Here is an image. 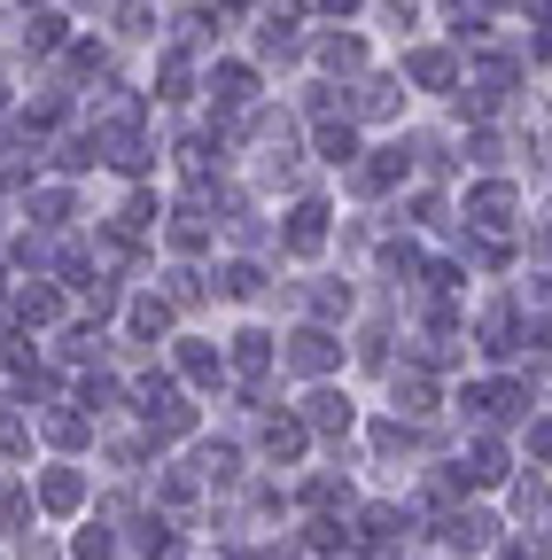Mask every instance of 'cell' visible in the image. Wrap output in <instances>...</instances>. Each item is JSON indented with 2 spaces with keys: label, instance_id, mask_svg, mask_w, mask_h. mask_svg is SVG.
<instances>
[{
  "label": "cell",
  "instance_id": "6da1fadb",
  "mask_svg": "<svg viewBox=\"0 0 552 560\" xmlns=\"http://www.w3.org/2000/svg\"><path fill=\"white\" fill-rule=\"evenodd\" d=\"M281 359H289L296 374H312V382H327V374L342 366V342H334V327H319V319H312V327H296V335L281 342Z\"/></svg>",
  "mask_w": 552,
  "mask_h": 560
},
{
  "label": "cell",
  "instance_id": "7a4b0ae2",
  "mask_svg": "<svg viewBox=\"0 0 552 560\" xmlns=\"http://www.w3.org/2000/svg\"><path fill=\"white\" fill-rule=\"evenodd\" d=\"M529 397L514 389V382H474V389H459V412L474 420V429H498V420H514Z\"/></svg>",
  "mask_w": 552,
  "mask_h": 560
},
{
  "label": "cell",
  "instance_id": "3957f363",
  "mask_svg": "<svg viewBox=\"0 0 552 560\" xmlns=\"http://www.w3.org/2000/svg\"><path fill=\"white\" fill-rule=\"evenodd\" d=\"M467 226H474V234H506V226H514V187H506V179L467 187Z\"/></svg>",
  "mask_w": 552,
  "mask_h": 560
},
{
  "label": "cell",
  "instance_id": "277c9868",
  "mask_svg": "<svg viewBox=\"0 0 552 560\" xmlns=\"http://www.w3.org/2000/svg\"><path fill=\"white\" fill-rule=\"evenodd\" d=\"M327 249V202H296L281 219V257H319Z\"/></svg>",
  "mask_w": 552,
  "mask_h": 560
},
{
  "label": "cell",
  "instance_id": "5b68a950",
  "mask_svg": "<svg viewBox=\"0 0 552 560\" xmlns=\"http://www.w3.org/2000/svg\"><path fill=\"white\" fill-rule=\"evenodd\" d=\"M179 350H172V359H179V374L195 382V389H219L226 382V350L219 342H202V335H172Z\"/></svg>",
  "mask_w": 552,
  "mask_h": 560
},
{
  "label": "cell",
  "instance_id": "8992f818",
  "mask_svg": "<svg viewBox=\"0 0 552 560\" xmlns=\"http://www.w3.org/2000/svg\"><path fill=\"white\" fill-rule=\"evenodd\" d=\"M296 420H304L312 436H334V429H351V420H359V405L342 397V389H312V397L296 405Z\"/></svg>",
  "mask_w": 552,
  "mask_h": 560
},
{
  "label": "cell",
  "instance_id": "52a82bcc",
  "mask_svg": "<svg viewBox=\"0 0 552 560\" xmlns=\"http://www.w3.org/2000/svg\"><path fill=\"white\" fill-rule=\"evenodd\" d=\"M459 482H474V490L506 482V444H498V436H474V444L459 452Z\"/></svg>",
  "mask_w": 552,
  "mask_h": 560
},
{
  "label": "cell",
  "instance_id": "ba28073f",
  "mask_svg": "<svg viewBox=\"0 0 552 560\" xmlns=\"http://www.w3.org/2000/svg\"><path fill=\"white\" fill-rule=\"evenodd\" d=\"M125 335H132V342L172 335V304H164V296H149V289H141V296H125Z\"/></svg>",
  "mask_w": 552,
  "mask_h": 560
},
{
  "label": "cell",
  "instance_id": "9c48e42d",
  "mask_svg": "<svg viewBox=\"0 0 552 560\" xmlns=\"http://www.w3.org/2000/svg\"><path fill=\"white\" fill-rule=\"evenodd\" d=\"M39 506H47V514H79V506H86V475H79V467H47V475H39Z\"/></svg>",
  "mask_w": 552,
  "mask_h": 560
},
{
  "label": "cell",
  "instance_id": "30bf717a",
  "mask_svg": "<svg viewBox=\"0 0 552 560\" xmlns=\"http://www.w3.org/2000/svg\"><path fill=\"white\" fill-rule=\"evenodd\" d=\"M304 444H312V429L289 412V420H265V436H257V452L272 459V467H289V459H304Z\"/></svg>",
  "mask_w": 552,
  "mask_h": 560
},
{
  "label": "cell",
  "instance_id": "8fae6325",
  "mask_svg": "<svg viewBox=\"0 0 552 560\" xmlns=\"http://www.w3.org/2000/svg\"><path fill=\"white\" fill-rule=\"evenodd\" d=\"M491 537H498V522L482 514V506H459V514H444V545H451V552H482Z\"/></svg>",
  "mask_w": 552,
  "mask_h": 560
},
{
  "label": "cell",
  "instance_id": "7c38bea8",
  "mask_svg": "<svg viewBox=\"0 0 552 560\" xmlns=\"http://www.w3.org/2000/svg\"><path fill=\"white\" fill-rule=\"evenodd\" d=\"M71 552H79V560H117V537H109V522H86Z\"/></svg>",
  "mask_w": 552,
  "mask_h": 560
},
{
  "label": "cell",
  "instance_id": "4fadbf2b",
  "mask_svg": "<svg viewBox=\"0 0 552 560\" xmlns=\"http://www.w3.org/2000/svg\"><path fill=\"white\" fill-rule=\"evenodd\" d=\"M24 444H32V429H24L16 397H0V452H24Z\"/></svg>",
  "mask_w": 552,
  "mask_h": 560
},
{
  "label": "cell",
  "instance_id": "5bb4252c",
  "mask_svg": "<svg viewBox=\"0 0 552 560\" xmlns=\"http://www.w3.org/2000/svg\"><path fill=\"white\" fill-rule=\"evenodd\" d=\"M304 545H312V552H334V545H351V529H342L334 514H319V522L304 529Z\"/></svg>",
  "mask_w": 552,
  "mask_h": 560
},
{
  "label": "cell",
  "instance_id": "9a60e30c",
  "mask_svg": "<svg viewBox=\"0 0 552 560\" xmlns=\"http://www.w3.org/2000/svg\"><path fill=\"white\" fill-rule=\"evenodd\" d=\"M529 452H537V459H552V420H537V429H529Z\"/></svg>",
  "mask_w": 552,
  "mask_h": 560
},
{
  "label": "cell",
  "instance_id": "2e32d148",
  "mask_svg": "<svg viewBox=\"0 0 552 560\" xmlns=\"http://www.w3.org/2000/svg\"><path fill=\"white\" fill-rule=\"evenodd\" d=\"M498 560H544L537 545H498Z\"/></svg>",
  "mask_w": 552,
  "mask_h": 560
},
{
  "label": "cell",
  "instance_id": "e0dca14e",
  "mask_svg": "<svg viewBox=\"0 0 552 560\" xmlns=\"http://www.w3.org/2000/svg\"><path fill=\"white\" fill-rule=\"evenodd\" d=\"M319 9H327V16H342V9H359V0H319Z\"/></svg>",
  "mask_w": 552,
  "mask_h": 560
}]
</instances>
